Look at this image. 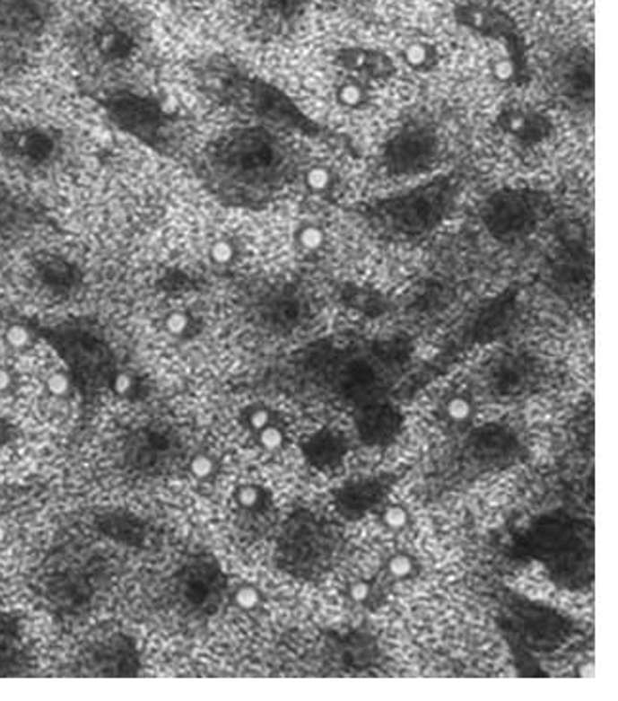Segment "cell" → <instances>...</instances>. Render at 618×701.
<instances>
[{
    "mask_svg": "<svg viewBox=\"0 0 618 701\" xmlns=\"http://www.w3.org/2000/svg\"><path fill=\"white\" fill-rule=\"evenodd\" d=\"M299 165L282 131L251 123L211 140L197 155L196 175L219 202L261 209L295 182Z\"/></svg>",
    "mask_w": 618,
    "mask_h": 701,
    "instance_id": "cell-1",
    "label": "cell"
},
{
    "mask_svg": "<svg viewBox=\"0 0 618 701\" xmlns=\"http://www.w3.org/2000/svg\"><path fill=\"white\" fill-rule=\"evenodd\" d=\"M197 84L213 102L241 111L257 125L276 131H297L303 135H320L290 96L268 81L258 79L246 69L224 58H209L197 66Z\"/></svg>",
    "mask_w": 618,
    "mask_h": 701,
    "instance_id": "cell-2",
    "label": "cell"
},
{
    "mask_svg": "<svg viewBox=\"0 0 618 701\" xmlns=\"http://www.w3.org/2000/svg\"><path fill=\"white\" fill-rule=\"evenodd\" d=\"M464 192L459 175H440L415 188L391 194L358 209V217L381 236L415 240L439 231L452 217Z\"/></svg>",
    "mask_w": 618,
    "mask_h": 701,
    "instance_id": "cell-3",
    "label": "cell"
},
{
    "mask_svg": "<svg viewBox=\"0 0 618 701\" xmlns=\"http://www.w3.org/2000/svg\"><path fill=\"white\" fill-rule=\"evenodd\" d=\"M69 40L84 64L118 69L136 60L146 45V30L136 13L118 0H94L71 23Z\"/></svg>",
    "mask_w": 618,
    "mask_h": 701,
    "instance_id": "cell-4",
    "label": "cell"
},
{
    "mask_svg": "<svg viewBox=\"0 0 618 701\" xmlns=\"http://www.w3.org/2000/svg\"><path fill=\"white\" fill-rule=\"evenodd\" d=\"M108 121L121 133L136 138L157 153L172 155L184 136V118L167 108L163 100L128 89H115L96 96Z\"/></svg>",
    "mask_w": 618,
    "mask_h": 701,
    "instance_id": "cell-5",
    "label": "cell"
},
{
    "mask_svg": "<svg viewBox=\"0 0 618 701\" xmlns=\"http://www.w3.org/2000/svg\"><path fill=\"white\" fill-rule=\"evenodd\" d=\"M552 197L535 188H500L481 204L479 221L494 240L513 244L550 219Z\"/></svg>",
    "mask_w": 618,
    "mask_h": 701,
    "instance_id": "cell-6",
    "label": "cell"
},
{
    "mask_svg": "<svg viewBox=\"0 0 618 701\" xmlns=\"http://www.w3.org/2000/svg\"><path fill=\"white\" fill-rule=\"evenodd\" d=\"M444 153L440 128L423 118L408 119L387 136L379 162L387 175L405 179L433 171Z\"/></svg>",
    "mask_w": 618,
    "mask_h": 701,
    "instance_id": "cell-7",
    "label": "cell"
},
{
    "mask_svg": "<svg viewBox=\"0 0 618 701\" xmlns=\"http://www.w3.org/2000/svg\"><path fill=\"white\" fill-rule=\"evenodd\" d=\"M52 22L50 0H0V58L20 64L47 33Z\"/></svg>",
    "mask_w": 618,
    "mask_h": 701,
    "instance_id": "cell-8",
    "label": "cell"
},
{
    "mask_svg": "<svg viewBox=\"0 0 618 701\" xmlns=\"http://www.w3.org/2000/svg\"><path fill=\"white\" fill-rule=\"evenodd\" d=\"M0 155L27 173H45L65 155V138L60 128L48 125L6 128L0 135Z\"/></svg>",
    "mask_w": 618,
    "mask_h": 701,
    "instance_id": "cell-9",
    "label": "cell"
},
{
    "mask_svg": "<svg viewBox=\"0 0 618 701\" xmlns=\"http://www.w3.org/2000/svg\"><path fill=\"white\" fill-rule=\"evenodd\" d=\"M454 16L456 22L471 33L498 42L509 60L528 71L525 39L521 35L519 25L515 23L508 12L492 4L473 3V0H469V3L456 6Z\"/></svg>",
    "mask_w": 618,
    "mask_h": 701,
    "instance_id": "cell-10",
    "label": "cell"
},
{
    "mask_svg": "<svg viewBox=\"0 0 618 701\" xmlns=\"http://www.w3.org/2000/svg\"><path fill=\"white\" fill-rule=\"evenodd\" d=\"M494 127L500 138L515 152H538L555 138L552 118L544 110L527 102L506 104L498 111Z\"/></svg>",
    "mask_w": 618,
    "mask_h": 701,
    "instance_id": "cell-11",
    "label": "cell"
},
{
    "mask_svg": "<svg viewBox=\"0 0 618 701\" xmlns=\"http://www.w3.org/2000/svg\"><path fill=\"white\" fill-rule=\"evenodd\" d=\"M553 87L557 96L569 108L590 113L596 92V67L592 50L584 47L567 50L553 66Z\"/></svg>",
    "mask_w": 618,
    "mask_h": 701,
    "instance_id": "cell-12",
    "label": "cell"
},
{
    "mask_svg": "<svg viewBox=\"0 0 618 701\" xmlns=\"http://www.w3.org/2000/svg\"><path fill=\"white\" fill-rule=\"evenodd\" d=\"M334 66L339 75H351L356 79L379 84L391 81L398 66L389 54L370 47H344L334 56Z\"/></svg>",
    "mask_w": 618,
    "mask_h": 701,
    "instance_id": "cell-13",
    "label": "cell"
},
{
    "mask_svg": "<svg viewBox=\"0 0 618 701\" xmlns=\"http://www.w3.org/2000/svg\"><path fill=\"white\" fill-rule=\"evenodd\" d=\"M309 0H248L255 30L266 37L290 33L305 16Z\"/></svg>",
    "mask_w": 618,
    "mask_h": 701,
    "instance_id": "cell-14",
    "label": "cell"
},
{
    "mask_svg": "<svg viewBox=\"0 0 618 701\" xmlns=\"http://www.w3.org/2000/svg\"><path fill=\"white\" fill-rule=\"evenodd\" d=\"M299 188L318 202H335L344 192V179L341 171L327 162H310L299 165L295 182Z\"/></svg>",
    "mask_w": 618,
    "mask_h": 701,
    "instance_id": "cell-15",
    "label": "cell"
},
{
    "mask_svg": "<svg viewBox=\"0 0 618 701\" xmlns=\"http://www.w3.org/2000/svg\"><path fill=\"white\" fill-rule=\"evenodd\" d=\"M37 219V211L29 207L25 199H22L8 184L0 180V238L23 231Z\"/></svg>",
    "mask_w": 618,
    "mask_h": 701,
    "instance_id": "cell-16",
    "label": "cell"
},
{
    "mask_svg": "<svg viewBox=\"0 0 618 701\" xmlns=\"http://www.w3.org/2000/svg\"><path fill=\"white\" fill-rule=\"evenodd\" d=\"M334 98L343 110L362 111L370 108L376 98V84L351 75H339L334 87Z\"/></svg>",
    "mask_w": 618,
    "mask_h": 701,
    "instance_id": "cell-17",
    "label": "cell"
},
{
    "mask_svg": "<svg viewBox=\"0 0 618 701\" xmlns=\"http://www.w3.org/2000/svg\"><path fill=\"white\" fill-rule=\"evenodd\" d=\"M400 62L408 69L415 71V74H431V71H435L440 66L442 54L435 42L413 39L400 48Z\"/></svg>",
    "mask_w": 618,
    "mask_h": 701,
    "instance_id": "cell-18",
    "label": "cell"
},
{
    "mask_svg": "<svg viewBox=\"0 0 618 701\" xmlns=\"http://www.w3.org/2000/svg\"><path fill=\"white\" fill-rule=\"evenodd\" d=\"M292 240L299 253H303L307 257H316L327 250L329 232L324 223H318L314 219H303L295 224Z\"/></svg>",
    "mask_w": 618,
    "mask_h": 701,
    "instance_id": "cell-19",
    "label": "cell"
},
{
    "mask_svg": "<svg viewBox=\"0 0 618 701\" xmlns=\"http://www.w3.org/2000/svg\"><path fill=\"white\" fill-rule=\"evenodd\" d=\"M209 257L217 267H230L239 257V246L232 238H217L209 248Z\"/></svg>",
    "mask_w": 618,
    "mask_h": 701,
    "instance_id": "cell-20",
    "label": "cell"
},
{
    "mask_svg": "<svg viewBox=\"0 0 618 701\" xmlns=\"http://www.w3.org/2000/svg\"><path fill=\"white\" fill-rule=\"evenodd\" d=\"M163 326L172 337H186L192 332L194 319L186 311H170L163 320Z\"/></svg>",
    "mask_w": 618,
    "mask_h": 701,
    "instance_id": "cell-21",
    "label": "cell"
},
{
    "mask_svg": "<svg viewBox=\"0 0 618 701\" xmlns=\"http://www.w3.org/2000/svg\"><path fill=\"white\" fill-rule=\"evenodd\" d=\"M35 339V334L27 324H10L4 332V341L10 349L22 351L29 347Z\"/></svg>",
    "mask_w": 618,
    "mask_h": 701,
    "instance_id": "cell-22",
    "label": "cell"
},
{
    "mask_svg": "<svg viewBox=\"0 0 618 701\" xmlns=\"http://www.w3.org/2000/svg\"><path fill=\"white\" fill-rule=\"evenodd\" d=\"M188 469L197 481H209L217 476V460L211 454H196L192 456Z\"/></svg>",
    "mask_w": 618,
    "mask_h": 701,
    "instance_id": "cell-23",
    "label": "cell"
},
{
    "mask_svg": "<svg viewBox=\"0 0 618 701\" xmlns=\"http://www.w3.org/2000/svg\"><path fill=\"white\" fill-rule=\"evenodd\" d=\"M45 385H47V391L57 399H65L71 395V391H74V381H71V376L64 370L52 372V374L47 378Z\"/></svg>",
    "mask_w": 618,
    "mask_h": 701,
    "instance_id": "cell-24",
    "label": "cell"
},
{
    "mask_svg": "<svg viewBox=\"0 0 618 701\" xmlns=\"http://www.w3.org/2000/svg\"><path fill=\"white\" fill-rule=\"evenodd\" d=\"M232 602L236 604V608H239L243 611H251L258 604H261V592H258V589L253 584H241L236 589V592L232 596Z\"/></svg>",
    "mask_w": 618,
    "mask_h": 701,
    "instance_id": "cell-25",
    "label": "cell"
},
{
    "mask_svg": "<svg viewBox=\"0 0 618 701\" xmlns=\"http://www.w3.org/2000/svg\"><path fill=\"white\" fill-rule=\"evenodd\" d=\"M415 571L413 557L408 554H395L387 564V574L393 579H408Z\"/></svg>",
    "mask_w": 618,
    "mask_h": 701,
    "instance_id": "cell-26",
    "label": "cell"
},
{
    "mask_svg": "<svg viewBox=\"0 0 618 701\" xmlns=\"http://www.w3.org/2000/svg\"><path fill=\"white\" fill-rule=\"evenodd\" d=\"M381 521H383L385 527L393 529V531H400V529H405V527L410 523L408 510H406V508H402V506H398V504L387 506V508L383 510Z\"/></svg>",
    "mask_w": 618,
    "mask_h": 701,
    "instance_id": "cell-27",
    "label": "cell"
},
{
    "mask_svg": "<svg viewBox=\"0 0 618 701\" xmlns=\"http://www.w3.org/2000/svg\"><path fill=\"white\" fill-rule=\"evenodd\" d=\"M135 388H136V380H135V376L131 374V372H126V370L115 372L113 378H111V390H113L115 395H118V397H131Z\"/></svg>",
    "mask_w": 618,
    "mask_h": 701,
    "instance_id": "cell-28",
    "label": "cell"
},
{
    "mask_svg": "<svg viewBox=\"0 0 618 701\" xmlns=\"http://www.w3.org/2000/svg\"><path fill=\"white\" fill-rule=\"evenodd\" d=\"M258 443L265 451H278L283 445V432L276 425H265L258 429Z\"/></svg>",
    "mask_w": 618,
    "mask_h": 701,
    "instance_id": "cell-29",
    "label": "cell"
},
{
    "mask_svg": "<svg viewBox=\"0 0 618 701\" xmlns=\"http://www.w3.org/2000/svg\"><path fill=\"white\" fill-rule=\"evenodd\" d=\"M447 414L454 422H464L471 416V403L467 399H452L447 407Z\"/></svg>",
    "mask_w": 618,
    "mask_h": 701,
    "instance_id": "cell-30",
    "label": "cell"
},
{
    "mask_svg": "<svg viewBox=\"0 0 618 701\" xmlns=\"http://www.w3.org/2000/svg\"><path fill=\"white\" fill-rule=\"evenodd\" d=\"M258 500H261V491L253 487V485H243V487L236 491V503L241 508H255Z\"/></svg>",
    "mask_w": 618,
    "mask_h": 701,
    "instance_id": "cell-31",
    "label": "cell"
},
{
    "mask_svg": "<svg viewBox=\"0 0 618 701\" xmlns=\"http://www.w3.org/2000/svg\"><path fill=\"white\" fill-rule=\"evenodd\" d=\"M371 596V584L366 583V581H356L349 586V598L353 600V602H368Z\"/></svg>",
    "mask_w": 618,
    "mask_h": 701,
    "instance_id": "cell-32",
    "label": "cell"
},
{
    "mask_svg": "<svg viewBox=\"0 0 618 701\" xmlns=\"http://www.w3.org/2000/svg\"><path fill=\"white\" fill-rule=\"evenodd\" d=\"M248 422H249L251 429L258 432V429H263L265 425L270 424V412L266 408H255V410H251V414L248 416Z\"/></svg>",
    "mask_w": 618,
    "mask_h": 701,
    "instance_id": "cell-33",
    "label": "cell"
},
{
    "mask_svg": "<svg viewBox=\"0 0 618 701\" xmlns=\"http://www.w3.org/2000/svg\"><path fill=\"white\" fill-rule=\"evenodd\" d=\"M13 383H16V378H13L12 370L0 366V395H4L8 391H12Z\"/></svg>",
    "mask_w": 618,
    "mask_h": 701,
    "instance_id": "cell-34",
    "label": "cell"
},
{
    "mask_svg": "<svg viewBox=\"0 0 618 701\" xmlns=\"http://www.w3.org/2000/svg\"><path fill=\"white\" fill-rule=\"evenodd\" d=\"M3 434H4V425H3V422H0V437H3Z\"/></svg>",
    "mask_w": 618,
    "mask_h": 701,
    "instance_id": "cell-35",
    "label": "cell"
}]
</instances>
